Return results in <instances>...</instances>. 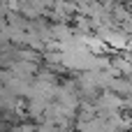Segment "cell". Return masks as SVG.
<instances>
[{
    "label": "cell",
    "instance_id": "cell-1",
    "mask_svg": "<svg viewBox=\"0 0 132 132\" xmlns=\"http://www.w3.org/2000/svg\"><path fill=\"white\" fill-rule=\"evenodd\" d=\"M9 132H35L32 125H26V123H21V125H14V128H9Z\"/></svg>",
    "mask_w": 132,
    "mask_h": 132
},
{
    "label": "cell",
    "instance_id": "cell-2",
    "mask_svg": "<svg viewBox=\"0 0 132 132\" xmlns=\"http://www.w3.org/2000/svg\"><path fill=\"white\" fill-rule=\"evenodd\" d=\"M123 104L128 107V111H130V114H132V95H128V97L123 100Z\"/></svg>",
    "mask_w": 132,
    "mask_h": 132
}]
</instances>
